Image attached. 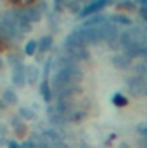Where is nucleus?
Here are the masks:
<instances>
[{
	"mask_svg": "<svg viewBox=\"0 0 147 148\" xmlns=\"http://www.w3.org/2000/svg\"><path fill=\"white\" fill-rule=\"evenodd\" d=\"M106 3H109V0H97V2H94V3H90L88 7H85V10H83L81 14L88 16V14H92V12H95V10H101Z\"/></svg>",
	"mask_w": 147,
	"mask_h": 148,
	"instance_id": "f257e3e1",
	"label": "nucleus"
},
{
	"mask_svg": "<svg viewBox=\"0 0 147 148\" xmlns=\"http://www.w3.org/2000/svg\"><path fill=\"white\" fill-rule=\"evenodd\" d=\"M12 79H14V83H16L17 86H21V84L24 83V74H23V67H21V66H17V67H16Z\"/></svg>",
	"mask_w": 147,
	"mask_h": 148,
	"instance_id": "f03ea898",
	"label": "nucleus"
},
{
	"mask_svg": "<svg viewBox=\"0 0 147 148\" xmlns=\"http://www.w3.org/2000/svg\"><path fill=\"white\" fill-rule=\"evenodd\" d=\"M112 102H114L118 107H123V105H126V98H125L123 95H119V93H116V95L112 97Z\"/></svg>",
	"mask_w": 147,
	"mask_h": 148,
	"instance_id": "7ed1b4c3",
	"label": "nucleus"
},
{
	"mask_svg": "<svg viewBox=\"0 0 147 148\" xmlns=\"http://www.w3.org/2000/svg\"><path fill=\"white\" fill-rule=\"evenodd\" d=\"M26 73H30V77H28V81H30V83H35V81H37V74H38L37 67L30 66V67L26 69Z\"/></svg>",
	"mask_w": 147,
	"mask_h": 148,
	"instance_id": "20e7f679",
	"label": "nucleus"
},
{
	"mask_svg": "<svg viewBox=\"0 0 147 148\" xmlns=\"http://www.w3.org/2000/svg\"><path fill=\"white\" fill-rule=\"evenodd\" d=\"M50 43H52V40H50L49 36L42 38V40H40V50H47V48L50 47Z\"/></svg>",
	"mask_w": 147,
	"mask_h": 148,
	"instance_id": "39448f33",
	"label": "nucleus"
},
{
	"mask_svg": "<svg viewBox=\"0 0 147 148\" xmlns=\"http://www.w3.org/2000/svg\"><path fill=\"white\" fill-rule=\"evenodd\" d=\"M35 48H37V43H35V41H28V45H26V53L31 55V53L35 52Z\"/></svg>",
	"mask_w": 147,
	"mask_h": 148,
	"instance_id": "423d86ee",
	"label": "nucleus"
},
{
	"mask_svg": "<svg viewBox=\"0 0 147 148\" xmlns=\"http://www.w3.org/2000/svg\"><path fill=\"white\" fill-rule=\"evenodd\" d=\"M14 5H28V3H33L35 0H10Z\"/></svg>",
	"mask_w": 147,
	"mask_h": 148,
	"instance_id": "0eeeda50",
	"label": "nucleus"
},
{
	"mask_svg": "<svg viewBox=\"0 0 147 148\" xmlns=\"http://www.w3.org/2000/svg\"><path fill=\"white\" fill-rule=\"evenodd\" d=\"M42 90H43V95H45V100L49 102V100H50V93H49V84H47V83H43V86H42Z\"/></svg>",
	"mask_w": 147,
	"mask_h": 148,
	"instance_id": "6e6552de",
	"label": "nucleus"
},
{
	"mask_svg": "<svg viewBox=\"0 0 147 148\" xmlns=\"http://www.w3.org/2000/svg\"><path fill=\"white\" fill-rule=\"evenodd\" d=\"M17 136L19 138L24 136V124H17Z\"/></svg>",
	"mask_w": 147,
	"mask_h": 148,
	"instance_id": "1a4fd4ad",
	"label": "nucleus"
},
{
	"mask_svg": "<svg viewBox=\"0 0 147 148\" xmlns=\"http://www.w3.org/2000/svg\"><path fill=\"white\" fill-rule=\"evenodd\" d=\"M21 114H23V117H28V119H33V112H31V110H26V109H21Z\"/></svg>",
	"mask_w": 147,
	"mask_h": 148,
	"instance_id": "9d476101",
	"label": "nucleus"
},
{
	"mask_svg": "<svg viewBox=\"0 0 147 148\" xmlns=\"http://www.w3.org/2000/svg\"><path fill=\"white\" fill-rule=\"evenodd\" d=\"M140 12H142V16H144V17H146V19H147V9H146V7H144V9H142Z\"/></svg>",
	"mask_w": 147,
	"mask_h": 148,
	"instance_id": "9b49d317",
	"label": "nucleus"
},
{
	"mask_svg": "<svg viewBox=\"0 0 147 148\" xmlns=\"http://www.w3.org/2000/svg\"><path fill=\"white\" fill-rule=\"evenodd\" d=\"M9 148H19V145H16V143H14V141H12V143H10V145H9Z\"/></svg>",
	"mask_w": 147,
	"mask_h": 148,
	"instance_id": "f8f14e48",
	"label": "nucleus"
},
{
	"mask_svg": "<svg viewBox=\"0 0 147 148\" xmlns=\"http://www.w3.org/2000/svg\"><path fill=\"white\" fill-rule=\"evenodd\" d=\"M144 133H146V134H147V131H144Z\"/></svg>",
	"mask_w": 147,
	"mask_h": 148,
	"instance_id": "ddd939ff",
	"label": "nucleus"
}]
</instances>
